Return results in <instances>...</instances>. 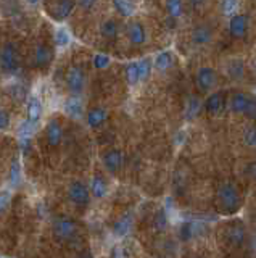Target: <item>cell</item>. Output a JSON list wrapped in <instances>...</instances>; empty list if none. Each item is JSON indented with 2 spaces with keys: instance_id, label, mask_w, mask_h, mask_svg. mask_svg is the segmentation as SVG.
Here are the masks:
<instances>
[{
  "instance_id": "6da1fadb",
  "label": "cell",
  "mask_w": 256,
  "mask_h": 258,
  "mask_svg": "<svg viewBox=\"0 0 256 258\" xmlns=\"http://www.w3.org/2000/svg\"><path fill=\"white\" fill-rule=\"evenodd\" d=\"M218 197H219V204L224 212L235 213L240 208V194L234 184H230V182L222 184L218 190Z\"/></svg>"
},
{
  "instance_id": "7a4b0ae2",
  "label": "cell",
  "mask_w": 256,
  "mask_h": 258,
  "mask_svg": "<svg viewBox=\"0 0 256 258\" xmlns=\"http://www.w3.org/2000/svg\"><path fill=\"white\" fill-rule=\"evenodd\" d=\"M230 110L237 115H245L248 118H256V102L243 92H235L229 100Z\"/></svg>"
},
{
  "instance_id": "3957f363",
  "label": "cell",
  "mask_w": 256,
  "mask_h": 258,
  "mask_svg": "<svg viewBox=\"0 0 256 258\" xmlns=\"http://www.w3.org/2000/svg\"><path fill=\"white\" fill-rule=\"evenodd\" d=\"M86 86V75L82 68L71 67L66 75V87L73 95H81Z\"/></svg>"
},
{
  "instance_id": "277c9868",
  "label": "cell",
  "mask_w": 256,
  "mask_h": 258,
  "mask_svg": "<svg viewBox=\"0 0 256 258\" xmlns=\"http://www.w3.org/2000/svg\"><path fill=\"white\" fill-rule=\"evenodd\" d=\"M76 223L68 216H60L53 221V232L58 239L69 240L76 236Z\"/></svg>"
},
{
  "instance_id": "5b68a950",
  "label": "cell",
  "mask_w": 256,
  "mask_h": 258,
  "mask_svg": "<svg viewBox=\"0 0 256 258\" xmlns=\"http://www.w3.org/2000/svg\"><path fill=\"white\" fill-rule=\"evenodd\" d=\"M0 67L7 73H13L18 70V58H17V48L12 42L5 44L0 50Z\"/></svg>"
},
{
  "instance_id": "8992f818",
  "label": "cell",
  "mask_w": 256,
  "mask_h": 258,
  "mask_svg": "<svg viewBox=\"0 0 256 258\" xmlns=\"http://www.w3.org/2000/svg\"><path fill=\"white\" fill-rule=\"evenodd\" d=\"M68 197H69L71 202H73V204L84 207V205L89 204L91 192H89V187H87L84 182L74 181V182H71L69 189H68Z\"/></svg>"
},
{
  "instance_id": "52a82bcc",
  "label": "cell",
  "mask_w": 256,
  "mask_h": 258,
  "mask_svg": "<svg viewBox=\"0 0 256 258\" xmlns=\"http://www.w3.org/2000/svg\"><path fill=\"white\" fill-rule=\"evenodd\" d=\"M248 29V16L242 13L230 15L229 20V32L234 39H242Z\"/></svg>"
},
{
  "instance_id": "ba28073f",
  "label": "cell",
  "mask_w": 256,
  "mask_h": 258,
  "mask_svg": "<svg viewBox=\"0 0 256 258\" xmlns=\"http://www.w3.org/2000/svg\"><path fill=\"white\" fill-rule=\"evenodd\" d=\"M197 84L202 91H210L216 84V71L211 67H202L197 73Z\"/></svg>"
},
{
  "instance_id": "9c48e42d",
  "label": "cell",
  "mask_w": 256,
  "mask_h": 258,
  "mask_svg": "<svg viewBox=\"0 0 256 258\" xmlns=\"http://www.w3.org/2000/svg\"><path fill=\"white\" fill-rule=\"evenodd\" d=\"M103 165L110 173H116L119 168L123 166V153L121 150L111 149L103 155Z\"/></svg>"
},
{
  "instance_id": "30bf717a",
  "label": "cell",
  "mask_w": 256,
  "mask_h": 258,
  "mask_svg": "<svg viewBox=\"0 0 256 258\" xmlns=\"http://www.w3.org/2000/svg\"><path fill=\"white\" fill-rule=\"evenodd\" d=\"M203 107H205V110H206L208 115H211V116H214V115H218V113H221L222 108H224V97H222V94H221V92H214V94H211V95L205 100Z\"/></svg>"
},
{
  "instance_id": "8fae6325",
  "label": "cell",
  "mask_w": 256,
  "mask_h": 258,
  "mask_svg": "<svg viewBox=\"0 0 256 258\" xmlns=\"http://www.w3.org/2000/svg\"><path fill=\"white\" fill-rule=\"evenodd\" d=\"M65 113L73 119H81L84 115V107H82V102L81 99H77V95L69 97L65 103Z\"/></svg>"
},
{
  "instance_id": "7c38bea8",
  "label": "cell",
  "mask_w": 256,
  "mask_h": 258,
  "mask_svg": "<svg viewBox=\"0 0 256 258\" xmlns=\"http://www.w3.org/2000/svg\"><path fill=\"white\" fill-rule=\"evenodd\" d=\"M202 229V224L197 221H184L179 228V239L182 242H189L194 239Z\"/></svg>"
},
{
  "instance_id": "4fadbf2b",
  "label": "cell",
  "mask_w": 256,
  "mask_h": 258,
  "mask_svg": "<svg viewBox=\"0 0 256 258\" xmlns=\"http://www.w3.org/2000/svg\"><path fill=\"white\" fill-rule=\"evenodd\" d=\"M63 139V129L58 121L52 119L49 124H47V142H49L52 147H57Z\"/></svg>"
},
{
  "instance_id": "5bb4252c",
  "label": "cell",
  "mask_w": 256,
  "mask_h": 258,
  "mask_svg": "<svg viewBox=\"0 0 256 258\" xmlns=\"http://www.w3.org/2000/svg\"><path fill=\"white\" fill-rule=\"evenodd\" d=\"M127 36H129V40L132 44L140 45V44L145 42L147 32H145V28H143L140 23H131L129 28H127Z\"/></svg>"
},
{
  "instance_id": "9a60e30c",
  "label": "cell",
  "mask_w": 256,
  "mask_h": 258,
  "mask_svg": "<svg viewBox=\"0 0 256 258\" xmlns=\"http://www.w3.org/2000/svg\"><path fill=\"white\" fill-rule=\"evenodd\" d=\"M227 240L230 242L234 247L243 245L245 242V229L242 224H232L227 229Z\"/></svg>"
},
{
  "instance_id": "2e32d148",
  "label": "cell",
  "mask_w": 256,
  "mask_h": 258,
  "mask_svg": "<svg viewBox=\"0 0 256 258\" xmlns=\"http://www.w3.org/2000/svg\"><path fill=\"white\" fill-rule=\"evenodd\" d=\"M211 39H213V31L208 26H205V24L197 26L194 29V32H192V40L198 45H205V44L210 42Z\"/></svg>"
},
{
  "instance_id": "e0dca14e",
  "label": "cell",
  "mask_w": 256,
  "mask_h": 258,
  "mask_svg": "<svg viewBox=\"0 0 256 258\" xmlns=\"http://www.w3.org/2000/svg\"><path fill=\"white\" fill-rule=\"evenodd\" d=\"M227 75L234 79V81H240L245 75V63L240 58H232L227 61Z\"/></svg>"
},
{
  "instance_id": "ac0fdd59",
  "label": "cell",
  "mask_w": 256,
  "mask_h": 258,
  "mask_svg": "<svg viewBox=\"0 0 256 258\" xmlns=\"http://www.w3.org/2000/svg\"><path fill=\"white\" fill-rule=\"evenodd\" d=\"M74 5H76V0H60L57 4V8H55V12H53V18L65 20L66 16H69L71 12L74 10Z\"/></svg>"
},
{
  "instance_id": "d6986e66",
  "label": "cell",
  "mask_w": 256,
  "mask_h": 258,
  "mask_svg": "<svg viewBox=\"0 0 256 258\" xmlns=\"http://www.w3.org/2000/svg\"><path fill=\"white\" fill-rule=\"evenodd\" d=\"M131 226H132V218L131 215H124L123 218H119V220L115 223L113 226V234L116 237H124L129 234L131 231Z\"/></svg>"
},
{
  "instance_id": "ffe728a7",
  "label": "cell",
  "mask_w": 256,
  "mask_h": 258,
  "mask_svg": "<svg viewBox=\"0 0 256 258\" xmlns=\"http://www.w3.org/2000/svg\"><path fill=\"white\" fill-rule=\"evenodd\" d=\"M28 121H31V123H37L39 119H41L42 116V105L41 102H39V99H36V97H31L29 102H28Z\"/></svg>"
},
{
  "instance_id": "44dd1931",
  "label": "cell",
  "mask_w": 256,
  "mask_h": 258,
  "mask_svg": "<svg viewBox=\"0 0 256 258\" xmlns=\"http://www.w3.org/2000/svg\"><path fill=\"white\" fill-rule=\"evenodd\" d=\"M107 121V111L103 108H92L87 113V123L91 127H100Z\"/></svg>"
},
{
  "instance_id": "7402d4cb",
  "label": "cell",
  "mask_w": 256,
  "mask_h": 258,
  "mask_svg": "<svg viewBox=\"0 0 256 258\" xmlns=\"http://www.w3.org/2000/svg\"><path fill=\"white\" fill-rule=\"evenodd\" d=\"M52 50L47 45H37L36 48V53H34V61L37 67H45V64H49L52 61Z\"/></svg>"
},
{
  "instance_id": "603a6c76",
  "label": "cell",
  "mask_w": 256,
  "mask_h": 258,
  "mask_svg": "<svg viewBox=\"0 0 256 258\" xmlns=\"http://www.w3.org/2000/svg\"><path fill=\"white\" fill-rule=\"evenodd\" d=\"M91 192H92V196L97 197V199H102V197L107 196L108 185H107L105 179H103L102 176H94V179L91 182Z\"/></svg>"
},
{
  "instance_id": "cb8c5ba5",
  "label": "cell",
  "mask_w": 256,
  "mask_h": 258,
  "mask_svg": "<svg viewBox=\"0 0 256 258\" xmlns=\"http://www.w3.org/2000/svg\"><path fill=\"white\" fill-rule=\"evenodd\" d=\"M155 68L159 70V71H166V70H169L171 68V64H173V53L171 52H161V53H158L156 55V58H155Z\"/></svg>"
},
{
  "instance_id": "d4e9b609",
  "label": "cell",
  "mask_w": 256,
  "mask_h": 258,
  "mask_svg": "<svg viewBox=\"0 0 256 258\" xmlns=\"http://www.w3.org/2000/svg\"><path fill=\"white\" fill-rule=\"evenodd\" d=\"M126 79L131 86H135L140 81V73H139V63L132 61L126 67Z\"/></svg>"
},
{
  "instance_id": "484cf974",
  "label": "cell",
  "mask_w": 256,
  "mask_h": 258,
  "mask_svg": "<svg viewBox=\"0 0 256 258\" xmlns=\"http://www.w3.org/2000/svg\"><path fill=\"white\" fill-rule=\"evenodd\" d=\"M100 32H102V36L107 37V39L116 37V34H118V24H116V21L115 20L103 21L102 26H100Z\"/></svg>"
},
{
  "instance_id": "4316f807",
  "label": "cell",
  "mask_w": 256,
  "mask_h": 258,
  "mask_svg": "<svg viewBox=\"0 0 256 258\" xmlns=\"http://www.w3.org/2000/svg\"><path fill=\"white\" fill-rule=\"evenodd\" d=\"M113 7H115V10L123 16H131L135 10L129 0H113Z\"/></svg>"
},
{
  "instance_id": "83f0119b",
  "label": "cell",
  "mask_w": 256,
  "mask_h": 258,
  "mask_svg": "<svg viewBox=\"0 0 256 258\" xmlns=\"http://www.w3.org/2000/svg\"><path fill=\"white\" fill-rule=\"evenodd\" d=\"M166 10L171 18H179L184 12L182 0H166Z\"/></svg>"
},
{
  "instance_id": "f1b7e54d",
  "label": "cell",
  "mask_w": 256,
  "mask_h": 258,
  "mask_svg": "<svg viewBox=\"0 0 256 258\" xmlns=\"http://www.w3.org/2000/svg\"><path fill=\"white\" fill-rule=\"evenodd\" d=\"M10 182H12V185H20L21 184V166H20L18 158H15L12 161V166H10Z\"/></svg>"
},
{
  "instance_id": "f546056e",
  "label": "cell",
  "mask_w": 256,
  "mask_h": 258,
  "mask_svg": "<svg viewBox=\"0 0 256 258\" xmlns=\"http://www.w3.org/2000/svg\"><path fill=\"white\" fill-rule=\"evenodd\" d=\"M53 39H55V45H58V47H66L71 42L69 32L66 29H63V28H58L57 31H55Z\"/></svg>"
},
{
  "instance_id": "4dcf8cb0",
  "label": "cell",
  "mask_w": 256,
  "mask_h": 258,
  "mask_svg": "<svg viewBox=\"0 0 256 258\" xmlns=\"http://www.w3.org/2000/svg\"><path fill=\"white\" fill-rule=\"evenodd\" d=\"M200 108H202V102H200L197 97H192V99L189 100V103H187V110H186L187 119H194L198 115Z\"/></svg>"
},
{
  "instance_id": "1f68e13d",
  "label": "cell",
  "mask_w": 256,
  "mask_h": 258,
  "mask_svg": "<svg viewBox=\"0 0 256 258\" xmlns=\"http://www.w3.org/2000/svg\"><path fill=\"white\" fill-rule=\"evenodd\" d=\"M166 226H167V213L164 208H159L155 215V228L158 231H163L166 229Z\"/></svg>"
},
{
  "instance_id": "d6a6232c",
  "label": "cell",
  "mask_w": 256,
  "mask_h": 258,
  "mask_svg": "<svg viewBox=\"0 0 256 258\" xmlns=\"http://www.w3.org/2000/svg\"><path fill=\"white\" fill-rule=\"evenodd\" d=\"M238 7V0H221V10L224 15H234Z\"/></svg>"
},
{
  "instance_id": "836d02e7",
  "label": "cell",
  "mask_w": 256,
  "mask_h": 258,
  "mask_svg": "<svg viewBox=\"0 0 256 258\" xmlns=\"http://www.w3.org/2000/svg\"><path fill=\"white\" fill-rule=\"evenodd\" d=\"M92 63H94V67L97 70H103V68H107L110 64V56L105 55V53H95Z\"/></svg>"
},
{
  "instance_id": "e575fe53",
  "label": "cell",
  "mask_w": 256,
  "mask_h": 258,
  "mask_svg": "<svg viewBox=\"0 0 256 258\" xmlns=\"http://www.w3.org/2000/svg\"><path fill=\"white\" fill-rule=\"evenodd\" d=\"M139 63V73H140V79H147L151 73V61L148 58H143Z\"/></svg>"
},
{
  "instance_id": "d590c367",
  "label": "cell",
  "mask_w": 256,
  "mask_h": 258,
  "mask_svg": "<svg viewBox=\"0 0 256 258\" xmlns=\"http://www.w3.org/2000/svg\"><path fill=\"white\" fill-rule=\"evenodd\" d=\"M243 139H245L246 145H250V147H256V126H251V127L246 129Z\"/></svg>"
},
{
  "instance_id": "8d00e7d4",
  "label": "cell",
  "mask_w": 256,
  "mask_h": 258,
  "mask_svg": "<svg viewBox=\"0 0 256 258\" xmlns=\"http://www.w3.org/2000/svg\"><path fill=\"white\" fill-rule=\"evenodd\" d=\"M34 126H36L34 123H31V121L26 119V123H23L21 127H20V136L31 137V136H33V133H34Z\"/></svg>"
},
{
  "instance_id": "74e56055",
  "label": "cell",
  "mask_w": 256,
  "mask_h": 258,
  "mask_svg": "<svg viewBox=\"0 0 256 258\" xmlns=\"http://www.w3.org/2000/svg\"><path fill=\"white\" fill-rule=\"evenodd\" d=\"M10 199H12L10 190H0V213H2L4 210L9 207Z\"/></svg>"
},
{
  "instance_id": "f35d334b",
  "label": "cell",
  "mask_w": 256,
  "mask_h": 258,
  "mask_svg": "<svg viewBox=\"0 0 256 258\" xmlns=\"http://www.w3.org/2000/svg\"><path fill=\"white\" fill-rule=\"evenodd\" d=\"M10 127V115L5 110H0V131Z\"/></svg>"
},
{
  "instance_id": "ab89813d",
  "label": "cell",
  "mask_w": 256,
  "mask_h": 258,
  "mask_svg": "<svg viewBox=\"0 0 256 258\" xmlns=\"http://www.w3.org/2000/svg\"><path fill=\"white\" fill-rule=\"evenodd\" d=\"M77 4L81 8H84V10H89V8H92L97 4V0H77Z\"/></svg>"
},
{
  "instance_id": "60d3db41",
  "label": "cell",
  "mask_w": 256,
  "mask_h": 258,
  "mask_svg": "<svg viewBox=\"0 0 256 258\" xmlns=\"http://www.w3.org/2000/svg\"><path fill=\"white\" fill-rule=\"evenodd\" d=\"M189 2H190V5L194 7V8H200V7H203L205 0H189Z\"/></svg>"
},
{
  "instance_id": "b9f144b4",
  "label": "cell",
  "mask_w": 256,
  "mask_h": 258,
  "mask_svg": "<svg viewBox=\"0 0 256 258\" xmlns=\"http://www.w3.org/2000/svg\"><path fill=\"white\" fill-rule=\"evenodd\" d=\"M111 255H113V256H124V255H127V253H126V252H121V248H119V245H118L115 252H111Z\"/></svg>"
},
{
  "instance_id": "7bdbcfd3",
  "label": "cell",
  "mask_w": 256,
  "mask_h": 258,
  "mask_svg": "<svg viewBox=\"0 0 256 258\" xmlns=\"http://www.w3.org/2000/svg\"><path fill=\"white\" fill-rule=\"evenodd\" d=\"M184 141H186V134H184V133H181L178 137H176V144H179V145H181Z\"/></svg>"
},
{
  "instance_id": "ee69618b",
  "label": "cell",
  "mask_w": 256,
  "mask_h": 258,
  "mask_svg": "<svg viewBox=\"0 0 256 258\" xmlns=\"http://www.w3.org/2000/svg\"><path fill=\"white\" fill-rule=\"evenodd\" d=\"M26 2H29L31 5H36V4L39 2V0H26Z\"/></svg>"
}]
</instances>
